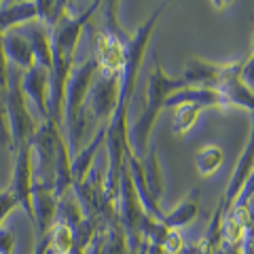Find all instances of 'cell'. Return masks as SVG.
I'll return each instance as SVG.
<instances>
[{"instance_id": "6da1fadb", "label": "cell", "mask_w": 254, "mask_h": 254, "mask_svg": "<svg viewBox=\"0 0 254 254\" xmlns=\"http://www.w3.org/2000/svg\"><path fill=\"white\" fill-rule=\"evenodd\" d=\"M165 6H159L150 13V17L138 26L133 32L129 45H127V60L121 74V95H119V104L115 115L110 117L106 125V195H104V214L102 220L108 225L119 222V182H121V170L125 165V155L131 150L129 144V106L131 98L138 85V74L144 64L146 47L153 38V32L157 28L159 17L163 15Z\"/></svg>"}, {"instance_id": "7a4b0ae2", "label": "cell", "mask_w": 254, "mask_h": 254, "mask_svg": "<svg viewBox=\"0 0 254 254\" xmlns=\"http://www.w3.org/2000/svg\"><path fill=\"white\" fill-rule=\"evenodd\" d=\"M102 2H93L81 13H66L62 21L51 30L53 41V66H51V98H49V121L64 127V104H66V87L74 70V55L81 43L85 28L89 26L93 13Z\"/></svg>"}, {"instance_id": "3957f363", "label": "cell", "mask_w": 254, "mask_h": 254, "mask_svg": "<svg viewBox=\"0 0 254 254\" xmlns=\"http://www.w3.org/2000/svg\"><path fill=\"white\" fill-rule=\"evenodd\" d=\"M189 87V83L182 76H170L165 72L159 55H153V68L148 72V83H146V106L140 113V117L129 125V144L131 153L136 155L140 161H144L148 155V142L150 133L157 123V117L161 110H165L170 95L180 89Z\"/></svg>"}, {"instance_id": "277c9868", "label": "cell", "mask_w": 254, "mask_h": 254, "mask_svg": "<svg viewBox=\"0 0 254 254\" xmlns=\"http://www.w3.org/2000/svg\"><path fill=\"white\" fill-rule=\"evenodd\" d=\"M98 60L89 58L81 62L78 66H74L72 74H70V81L66 87V104H64V133H66L68 146L72 157L81 150L83 138L89 125H87L85 119V106H87V98H89V91L93 87V81L98 76Z\"/></svg>"}, {"instance_id": "5b68a950", "label": "cell", "mask_w": 254, "mask_h": 254, "mask_svg": "<svg viewBox=\"0 0 254 254\" xmlns=\"http://www.w3.org/2000/svg\"><path fill=\"white\" fill-rule=\"evenodd\" d=\"M23 70L15 68L9 64V91H6V125H9V136H11V153H17L19 148L32 144L38 123L32 117L28 108V98L23 93Z\"/></svg>"}, {"instance_id": "8992f818", "label": "cell", "mask_w": 254, "mask_h": 254, "mask_svg": "<svg viewBox=\"0 0 254 254\" xmlns=\"http://www.w3.org/2000/svg\"><path fill=\"white\" fill-rule=\"evenodd\" d=\"M119 95H121V74H106L98 70V76L93 81V87L87 98L85 106V119L87 125H108L110 117L115 115Z\"/></svg>"}, {"instance_id": "52a82bcc", "label": "cell", "mask_w": 254, "mask_h": 254, "mask_svg": "<svg viewBox=\"0 0 254 254\" xmlns=\"http://www.w3.org/2000/svg\"><path fill=\"white\" fill-rule=\"evenodd\" d=\"M244 62H210L203 58H189L182 78L189 83V87H210L218 89L229 78L242 76Z\"/></svg>"}, {"instance_id": "ba28073f", "label": "cell", "mask_w": 254, "mask_h": 254, "mask_svg": "<svg viewBox=\"0 0 254 254\" xmlns=\"http://www.w3.org/2000/svg\"><path fill=\"white\" fill-rule=\"evenodd\" d=\"M15 155L13 165V176L9 187L15 190L21 208L26 210L28 218L34 222V201H32V189H34V153H32V144L19 148Z\"/></svg>"}, {"instance_id": "9c48e42d", "label": "cell", "mask_w": 254, "mask_h": 254, "mask_svg": "<svg viewBox=\"0 0 254 254\" xmlns=\"http://www.w3.org/2000/svg\"><path fill=\"white\" fill-rule=\"evenodd\" d=\"M254 174V115H252V133H250V140L248 144H246V148L242 150L240 159H237L235 163V170L231 174V180H229V187L225 190V195L220 197L218 201V210L222 212V216L233 208L235 199L240 197V193L244 190L246 182H248L252 178Z\"/></svg>"}, {"instance_id": "30bf717a", "label": "cell", "mask_w": 254, "mask_h": 254, "mask_svg": "<svg viewBox=\"0 0 254 254\" xmlns=\"http://www.w3.org/2000/svg\"><path fill=\"white\" fill-rule=\"evenodd\" d=\"M127 45L129 43L117 38L115 34H110L104 28L98 30V34H95V55L93 58L98 60L100 72L123 74L125 60H127Z\"/></svg>"}, {"instance_id": "8fae6325", "label": "cell", "mask_w": 254, "mask_h": 254, "mask_svg": "<svg viewBox=\"0 0 254 254\" xmlns=\"http://www.w3.org/2000/svg\"><path fill=\"white\" fill-rule=\"evenodd\" d=\"M23 93L26 98L36 106V113L41 123L49 121V98H51V74L49 70L43 68V66H36L30 68L28 72H23Z\"/></svg>"}, {"instance_id": "7c38bea8", "label": "cell", "mask_w": 254, "mask_h": 254, "mask_svg": "<svg viewBox=\"0 0 254 254\" xmlns=\"http://www.w3.org/2000/svg\"><path fill=\"white\" fill-rule=\"evenodd\" d=\"M104 146H106V125H102L95 129L93 138L72 157V189H78L89 178V174L95 165V159H98V153Z\"/></svg>"}, {"instance_id": "4fadbf2b", "label": "cell", "mask_w": 254, "mask_h": 254, "mask_svg": "<svg viewBox=\"0 0 254 254\" xmlns=\"http://www.w3.org/2000/svg\"><path fill=\"white\" fill-rule=\"evenodd\" d=\"M19 32V34L26 38V41L30 43L32 51H34L36 55V64L38 66L47 68L51 72V66H53V41H51V30L43 26L38 19L34 21H28L23 23V26L15 28Z\"/></svg>"}, {"instance_id": "5bb4252c", "label": "cell", "mask_w": 254, "mask_h": 254, "mask_svg": "<svg viewBox=\"0 0 254 254\" xmlns=\"http://www.w3.org/2000/svg\"><path fill=\"white\" fill-rule=\"evenodd\" d=\"M2 49H4V55H6V62L15 68L23 70V72H28L30 68L36 66L34 51H32L30 43L19 34L17 30H11L2 36Z\"/></svg>"}, {"instance_id": "9a60e30c", "label": "cell", "mask_w": 254, "mask_h": 254, "mask_svg": "<svg viewBox=\"0 0 254 254\" xmlns=\"http://www.w3.org/2000/svg\"><path fill=\"white\" fill-rule=\"evenodd\" d=\"M199 193H201L199 189H193L187 195V199H182L174 210L165 212L161 222L170 231H180V229L189 227L197 218V214H199Z\"/></svg>"}, {"instance_id": "2e32d148", "label": "cell", "mask_w": 254, "mask_h": 254, "mask_svg": "<svg viewBox=\"0 0 254 254\" xmlns=\"http://www.w3.org/2000/svg\"><path fill=\"white\" fill-rule=\"evenodd\" d=\"M36 19V2H11L0 4V36L6 32Z\"/></svg>"}, {"instance_id": "e0dca14e", "label": "cell", "mask_w": 254, "mask_h": 254, "mask_svg": "<svg viewBox=\"0 0 254 254\" xmlns=\"http://www.w3.org/2000/svg\"><path fill=\"white\" fill-rule=\"evenodd\" d=\"M222 98L227 102V108H246L250 115H254V91L242 81V76L229 78L225 85L218 87Z\"/></svg>"}, {"instance_id": "ac0fdd59", "label": "cell", "mask_w": 254, "mask_h": 254, "mask_svg": "<svg viewBox=\"0 0 254 254\" xmlns=\"http://www.w3.org/2000/svg\"><path fill=\"white\" fill-rule=\"evenodd\" d=\"M85 218L87 216H85V212L81 208V201H78V197H76L74 190L66 193L58 201V218H55V220H60V222H64V225H68L72 231H76V229L83 225Z\"/></svg>"}, {"instance_id": "d6986e66", "label": "cell", "mask_w": 254, "mask_h": 254, "mask_svg": "<svg viewBox=\"0 0 254 254\" xmlns=\"http://www.w3.org/2000/svg\"><path fill=\"white\" fill-rule=\"evenodd\" d=\"M222 161H225V153L216 144H205L195 153V168L201 178H208L212 174L220 170Z\"/></svg>"}, {"instance_id": "ffe728a7", "label": "cell", "mask_w": 254, "mask_h": 254, "mask_svg": "<svg viewBox=\"0 0 254 254\" xmlns=\"http://www.w3.org/2000/svg\"><path fill=\"white\" fill-rule=\"evenodd\" d=\"M144 165V182H146V189L150 197L159 203L163 197V176H161V168H159V161H157V153L150 150L146 155V159L142 161Z\"/></svg>"}, {"instance_id": "44dd1931", "label": "cell", "mask_w": 254, "mask_h": 254, "mask_svg": "<svg viewBox=\"0 0 254 254\" xmlns=\"http://www.w3.org/2000/svg\"><path fill=\"white\" fill-rule=\"evenodd\" d=\"M49 235V254H70L74 246V231L68 225L55 220Z\"/></svg>"}, {"instance_id": "7402d4cb", "label": "cell", "mask_w": 254, "mask_h": 254, "mask_svg": "<svg viewBox=\"0 0 254 254\" xmlns=\"http://www.w3.org/2000/svg\"><path fill=\"white\" fill-rule=\"evenodd\" d=\"M68 2H58V0H38L36 2V19L47 26L49 30H53L58 23L62 21V17L66 15L68 9Z\"/></svg>"}, {"instance_id": "603a6c76", "label": "cell", "mask_w": 254, "mask_h": 254, "mask_svg": "<svg viewBox=\"0 0 254 254\" xmlns=\"http://www.w3.org/2000/svg\"><path fill=\"white\" fill-rule=\"evenodd\" d=\"M199 106L195 104H182L178 108H174V127H172V133L174 136H185V133L195 125V121L199 119L201 115Z\"/></svg>"}, {"instance_id": "cb8c5ba5", "label": "cell", "mask_w": 254, "mask_h": 254, "mask_svg": "<svg viewBox=\"0 0 254 254\" xmlns=\"http://www.w3.org/2000/svg\"><path fill=\"white\" fill-rule=\"evenodd\" d=\"M17 208H21V203L17 199V195H15V190L11 187L0 189V229H2L6 216H9L13 210H17Z\"/></svg>"}, {"instance_id": "d4e9b609", "label": "cell", "mask_w": 254, "mask_h": 254, "mask_svg": "<svg viewBox=\"0 0 254 254\" xmlns=\"http://www.w3.org/2000/svg\"><path fill=\"white\" fill-rule=\"evenodd\" d=\"M0 254H15V233L11 229H0Z\"/></svg>"}]
</instances>
